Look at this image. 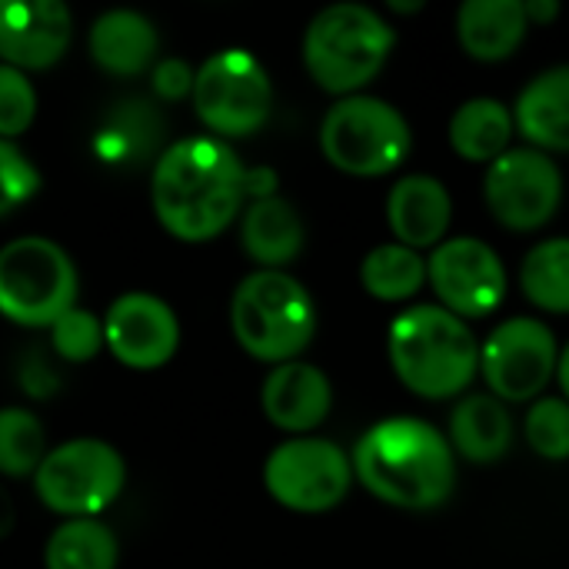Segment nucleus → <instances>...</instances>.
I'll return each instance as SVG.
<instances>
[{
  "label": "nucleus",
  "instance_id": "4468645a",
  "mask_svg": "<svg viewBox=\"0 0 569 569\" xmlns=\"http://www.w3.org/2000/svg\"><path fill=\"white\" fill-rule=\"evenodd\" d=\"M107 350L130 370H157L173 360L180 347V323L157 293L130 290L117 297L103 317Z\"/></svg>",
  "mask_w": 569,
  "mask_h": 569
},
{
  "label": "nucleus",
  "instance_id": "bb28decb",
  "mask_svg": "<svg viewBox=\"0 0 569 569\" xmlns=\"http://www.w3.org/2000/svg\"><path fill=\"white\" fill-rule=\"evenodd\" d=\"M47 457L43 423L23 407L0 410V477H33Z\"/></svg>",
  "mask_w": 569,
  "mask_h": 569
},
{
  "label": "nucleus",
  "instance_id": "7c9ffc66",
  "mask_svg": "<svg viewBox=\"0 0 569 569\" xmlns=\"http://www.w3.org/2000/svg\"><path fill=\"white\" fill-rule=\"evenodd\" d=\"M40 190V170L13 140H0V217L23 207Z\"/></svg>",
  "mask_w": 569,
  "mask_h": 569
},
{
  "label": "nucleus",
  "instance_id": "1a4fd4ad",
  "mask_svg": "<svg viewBox=\"0 0 569 569\" xmlns=\"http://www.w3.org/2000/svg\"><path fill=\"white\" fill-rule=\"evenodd\" d=\"M127 483L123 457L93 437L67 440L47 450L40 470L33 473L37 500L67 520H97Z\"/></svg>",
  "mask_w": 569,
  "mask_h": 569
},
{
  "label": "nucleus",
  "instance_id": "f257e3e1",
  "mask_svg": "<svg viewBox=\"0 0 569 569\" xmlns=\"http://www.w3.org/2000/svg\"><path fill=\"white\" fill-rule=\"evenodd\" d=\"M247 200V167L227 140L183 137L170 143L150 180V203L160 227L183 243L220 237Z\"/></svg>",
  "mask_w": 569,
  "mask_h": 569
},
{
  "label": "nucleus",
  "instance_id": "dca6fc26",
  "mask_svg": "<svg viewBox=\"0 0 569 569\" xmlns=\"http://www.w3.org/2000/svg\"><path fill=\"white\" fill-rule=\"evenodd\" d=\"M260 403H263L267 420L277 430L303 437L330 417L333 387L320 367L303 363V360H290V363H280L267 373L263 390H260Z\"/></svg>",
  "mask_w": 569,
  "mask_h": 569
},
{
  "label": "nucleus",
  "instance_id": "5701e85b",
  "mask_svg": "<svg viewBox=\"0 0 569 569\" xmlns=\"http://www.w3.org/2000/svg\"><path fill=\"white\" fill-rule=\"evenodd\" d=\"M513 110L497 97H473L450 117V147L470 163H493L510 150Z\"/></svg>",
  "mask_w": 569,
  "mask_h": 569
},
{
  "label": "nucleus",
  "instance_id": "20e7f679",
  "mask_svg": "<svg viewBox=\"0 0 569 569\" xmlns=\"http://www.w3.org/2000/svg\"><path fill=\"white\" fill-rule=\"evenodd\" d=\"M237 343L263 363L297 360L317 333V307L307 287L283 270H253L230 300Z\"/></svg>",
  "mask_w": 569,
  "mask_h": 569
},
{
  "label": "nucleus",
  "instance_id": "aec40b11",
  "mask_svg": "<svg viewBox=\"0 0 569 569\" xmlns=\"http://www.w3.org/2000/svg\"><path fill=\"white\" fill-rule=\"evenodd\" d=\"M307 230L297 207L283 197H260L243 210L240 220V243L253 263L263 270H280L293 263L303 250Z\"/></svg>",
  "mask_w": 569,
  "mask_h": 569
},
{
  "label": "nucleus",
  "instance_id": "393cba45",
  "mask_svg": "<svg viewBox=\"0 0 569 569\" xmlns=\"http://www.w3.org/2000/svg\"><path fill=\"white\" fill-rule=\"evenodd\" d=\"M360 283L373 300L400 303L427 283V260L403 243H380L360 263Z\"/></svg>",
  "mask_w": 569,
  "mask_h": 569
},
{
  "label": "nucleus",
  "instance_id": "7ed1b4c3",
  "mask_svg": "<svg viewBox=\"0 0 569 569\" xmlns=\"http://www.w3.org/2000/svg\"><path fill=\"white\" fill-rule=\"evenodd\" d=\"M387 353L400 383L427 400L460 397L480 370L473 330L433 303L410 307L390 323Z\"/></svg>",
  "mask_w": 569,
  "mask_h": 569
},
{
  "label": "nucleus",
  "instance_id": "ddd939ff",
  "mask_svg": "<svg viewBox=\"0 0 569 569\" xmlns=\"http://www.w3.org/2000/svg\"><path fill=\"white\" fill-rule=\"evenodd\" d=\"M427 280L433 283L440 307L453 317H490L507 293V270L500 253L477 237L443 240L427 260Z\"/></svg>",
  "mask_w": 569,
  "mask_h": 569
},
{
  "label": "nucleus",
  "instance_id": "2eb2a0df",
  "mask_svg": "<svg viewBox=\"0 0 569 569\" xmlns=\"http://www.w3.org/2000/svg\"><path fill=\"white\" fill-rule=\"evenodd\" d=\"M73 40V13L60 0H0V63L53 67Z\"/></svg>",
  "mask_w": 569,
  "mask_h": 569
},
{
  "label": "nucleus",
  "instance_id": "f704fd0d",
  "mask_svg": "<svg viewBox=\"0 0 569 569\" xmlns=\"http://www.w3.org/2000/svg\"><path fill=\"white\" fill-rule=\"evenodd\" d=\"M10 523H13V510H10V500L0 493V537L10 530Z\"/></svg>",
  "mask_w": 569,
  "mask_h": 569
},
{
  "label": "nucleus",
  "instance_id": "9b49d317",
  "mask_svg": "<svg viewBox=\"0 0 569 569\" xmlns=\"http://www.w3.org/2000/svg\"><path fill=\"white\" fill-rule=\"evenodd\" d=\"M483 197L490 213L507 230H540L560 210L563 173L543 150L510 147L503 157L490 163Z\"/></svg>",
  "mask_w": 569,
  "mask_h": 569
},
{
  "label": "nucleus",
  "instance_id": "cd10ccee",
  "mask_svg": "<svg viewBox=\"0 0 569 569\" xmlns=\"http://www.w3.org/2000/svg\"><path fill=\"white\" fill-rule=\"evenodd\" d=\"M527 443L543 460H569V403L563 397H543L530 407L523 423Z\"/></svg>",
  "mask_w": 569,
  "mask_h": 569
},
{
  "label": "nucleus",
  "instance_id": "c9c22d12",
  "mask_svg": "<svg viewBox=\"0 0 569 569\" xmlns=\"http://www.w3.org/2000/svg\"><path fill=\"white\" fill-rule=\"evenodd\" d=\"M420 7H423V3H420V0H417V3H397V0H393V3H390V10H400V13H407V10H410V13H413V10H420Z\"/></svg>",
  "mask_w": 569,
  "mask_h": 569
},
{
  "label": "nucleus",
  "instance_id": "473e14b6",
  "mask_svg": "<svg viewBox=\"0 0 569 569\" xmlns=\"http://www.w3.org/2000/svg\"><path fill=\"white\" fill-rule=\"evenodd\" d=\"M557 13H560V3H557V0H530V3H527L530 23H550Z\"/></svg>",
  "mask_w": 569,
  "mask_h": 569
},
{
  "label": "nucleus",
  "instance_id": "2f4dec72",
  "mask_svg": "<svg viewBox=\"0 0 569 569\" xmlns=\"http://www.w3.org/2000/svg\"><path fill=\"white\" fill-rule=\"evenodd\" d=\"M193 80H197V70H190L187 60L163 57L153 67V90L163 100H180V97L193 93Z\"/></svg>",
  "mask_w": 569,
  "mask_h": 569
},
{
  "label": "nucleus",
  "instance_id": "f8f14e48",
  "mask_svg": "<svg viewBox=\"0 0 569 569\" xmlns=\"http://www.w3.org/2000/svg\"><path fill=\"white\" fill-rule=\"evenodd\" d=\"M560 350L547 323L533 317H513L493 327L480 347V370L497 400L523 403L543 393L557 373Z\"/></svg>",
  "mask_w": 569,
  "mask_h": 569
},
{
  "label": "nucleus",
  "instance_id": "b1692460",
  "mask_svg": "<svg viewBox=\"0 0 569 569\" xmlns=\"http://www.w3.org/2000/svg\"><path fill=\"white\" fill-rule=\"evenodd\" d=\"M117 537L100 520H67L43 547L47 569H117Z\"/></svg>",
  "mask_w": 569,
  "mask_h": 569
},
{
  "label": "nucleus",
  "instance_id": "39448f33",
  "mask_svg": "<svg viewBox=\"0 0 569 569\" xmlns=\"http://www.w3.org/2000/svg\"><path fill=\"white\" fill-rule=\"evenodd\" d=\"M393 27L367 3H333L320 10L303 33V67L337 97H353L387 63Z\"/></svg>",
  "mask_w": 569,
  "mask_h": 569
},
{
  "label": "nucleus",
  "instance_id": "0eeeda50",
  "mask_svg": "<svg viewBox=\"0 0 569 569\" xmlns=\"http://www.w3.org/2000/svg\"><path fill=\"white\" fill-rule=\"evenodd\" d=\"M410 147V123L380 97H340L320 123L323 157L350 177H383L407 160Z\"/></svg>",
  "mask_w": 569,
  "mask_h": 569
},
{
  "label": "nucleus",
  "instance_id": "c756f323",
  "mask_svg": "<svg viewBox=\"0 0 569 569\" xmlns=\"http://www.w3.org/2000/svg\"><path fill=\"white\" fill-rule=\"evenodd\" d=\"M37 117V90L23 70L0 63V140H13L30 130Z\"/></svg>",
  "mask_w": 569,
  "mask_h": 569
},
{
  "label": "nucleus",
  "instance_id": "6e6552de",
  "mask_svg": "<svg viewBox=\"0 0 569 569\" xmlns=\"http://www.w3.org/2000/svg\"><path fill=\"white\" fill-rule=\"evenodd\" d=\"M193 110L217 140L253 137L273 110V83L267 67L243 47L207 57L193 80Z\"/></svg>",
  "mask_w": 569,
  "mask_h": 569
},
{
  "label": "nucleus",
  "instance_id": "a878e982",
  "mask_svg": "<svg viewBox=\"0 0 569 569\" xmlns=\"http://www.w3.org/2000/svg\"><path fill=\"white\" fill-rule=\"evenodd\" d=\"M520 287L530 303L547 313H569V240L537 243L520 267Z\"/></svg>",
  "mask_w": 569,
  "mask_h": 569
},
{
  "label": "nucleus",
  "instance_id": "423d86ee",
  "mask_svg": "<svg viewBox=\"0 0 569 569\" xmlns=\"http://www.w3.org/2000/svg\"><path fill=\"white\" fill-rule=\"evenodd\" d=\"M80 277L70 253L50 237H17L0 247V317L50 330L77 307Z\"/></svg>",
  "mask_w": 569,
  "mask_h": 569
},
{
  "label": "nucleus",
  "instance_id": "c85d7f7f",
  "mask_svg": "<svg viewBox=\"0 0 569 569\" xmlns=\"http://www.w3.org/2000/svg\"><path fill=\"white\" fill-rule=\"evenodd\" d=\"M50 343L53 350L70 360V363H83L93 360L107 343H103V320L83 307H73L70 313H63L53 327H50Z\"/></svg>",
  "mask_w": 569,
  "mask_h": 569
},
{
  "label": "nucleus",
  "instance_id": "a211bd4d",
  "mask_svg": "<svg viewBox=\"0 0 569 569\" xmlns=\"http://www.w3.org/2000/svg\"><path fill=\"white\" fill-rule=\"evenodd\" d=\"M87 47L100 70L113 77H137L157 60L160 33L153 20L137 10H107L93 20Z\"/></svg>",
  "mask_w": 569,
  "mask_h": 569
},
{
  "label": "nucleus",
  "instance_id": "4be33fe9",
  "mask_svg": "<svg viewBox=\"0 0 569 569\" xmlns=\"http://www.w3.org/2000/svg\"><path fill=\"white\" fill-rule=\"evenodd\" d=\"M513 443V420L493 393H473L450 417V447L470 463H493Z\"/></svg>",
  "mask_w": 569,
  "mask_h": 569
},
{
  "label": "nucleus",
  "instance_id": "72a5a7b5",
  "mask_svg": "<svg viewBox=\"0 0 569 569\" xmlns=\"http://www.w3.org/2000/svg\"><path fill=\"white\" fill-rule=\"evenodd\" d=\"M557 380H560V387H563V393H567V403H569V347L560 353V363H557Z\"/></svg>",
  "mask_w": 569,
  "mask_h": 569
},
{
  "label": "nucleus",
  "instance_id": "412c9836",
  "mask_svg": "<svg viewBox=\"0 0 569 569\" xmlns=\"http://www.w3.org/2000/svg\"><path fill=\"white\" fill-rule=\"evenodd\" d=\"M533 150H569V63L537 73L517 97L513 113Z\"/></svg>",
  "mask_w": 569,
  "mask_h": 569
},
{
  "label": "nucleus",
  "instance_id": "6ab92c4d",
  "mask_svg": "<svg viewBox=\"0 0 569 569\" xmlns=\"http://www.w3.org/2000/svg\"><path fill=\"white\" fill-rule=\"evenodd\" d=\"M530 30L523 0H467L457 10V37L473 60L500 63L517 53Z\"/></svg>",
  "mask_w": 569,
  "mask_h": 569
},
{
  "label": "nucleus",
  "instance_id": "f3484780",
  "mask_svg": "<svg viewBox=\"0 0 569 569\" xmlns=\"http://www.w3.org/2000/svg\"><path fill=\"white\" fill-rule=\"evenodd\" d=\"M450 193L437 177L427 173H410L390 187L387 197V223L397 237V243L410 250H427L440 247L450 227Z\"/></svg>",
  "mask_w": 569,
  "mask_h": 569
},
{
  "label": "nucleus",
  "instance_id": "9d476101",
  "mask_svg": "<svg viewBox=\"0 0 569 569\" xmlns=\"http://www.w3.org/2000/svg\"><path fill=\"white\" fill-rule=\"evenodd\" d=\"M353 483V460L330 440L297 437L263 463L267 493L293 513H327L343 503Z\"/></svg>",
  "mask_w": 569,
  "mask_h": 569
},
{
  "label": "nucleus",
  "instance_id": "f03ea898",
  "mask_svg": "<svg viewBox=\"0 0 569 569\" xmlns=\"http://www.w3.org/2000/svg\"><path fill=\"white\" fill-rule=\"evenodd\" d=\"M353 477L383 503L400 510H437L457 483L450 440L417 417L373 423L353 450Z\"/></svg>",
  "mask_w": 569,
  "mask_h": 569
}]
</instances>
